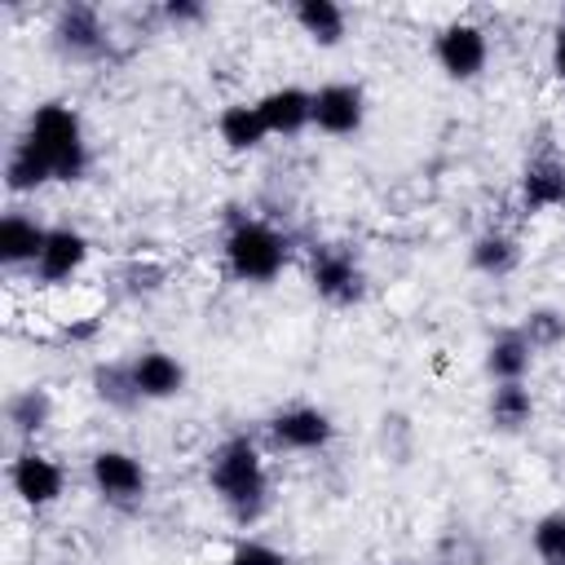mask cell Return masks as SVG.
I'll return each instance as SVG.
<instances>
[{"label":"cell","instance_id":"cell-1","mask_svg":"<svg viewBox=\"0 0 565 565\" xmlns=\"http://www.w3.org/2000/svg\"><path fill=\"white\" fill-rule=\"evenodd\" d=\"M207 490L234 525H256L269 512V463L256 437L230 433L207 450Z\"/></svg>","mask_w":565,"mask_h":565},{"label":"cell","instance_id":"cell-2","mask_svg":"<svg viewBox=\"0 0 565 565\" xmlns=\"http://www.w3.org/2000/svg\"><path fill=\"white\" fill-rule=\"evenodd\" d=\"M18 141L35 154V163L49 172L53 185H75L88 177L93 168V146H88V128L79 119V110L71 102H40L31 106Z\"/></svg>","mask_w":565,"mask_h":565},{"label":"cell","instance_id":"cell-3","mask_svg":"<svg viewBox=\"0 0 565 565\" xmlns=\"http://www.w3.org/2000/svg\"><path fill=\"white\" fill-rule=\"evenodd\" d=\"M221 265L234 282L265 287L291 265V238L278 225H269L265 216L238 212V216H230V225L221 234Z\"/></svg>","mask_w":565,"mask_h":565},{"label":"cell","instance_id":"cell-4","mask_svg":"<svg viewBox=\"0 0 565 565\" xmlns=\"http://www.w3.org/2000/svg\"><path fill=\"white\" fill-rule=\"evenodd\" d=\"M305 278L313 296L331 309H353L366 300V265L353 243H335V238L313 243L305 256Z\"/></svg>","mask_w":565,"mask_h":565},{"label":"cell","instance_id":"cell-5","mask_svg":"<svg viewBox=\"0 0 565 565\" xmlns=\"http://www.w3.org/2000/svg\"><path fill=\"white\" fill-rule=\"evenodd\" d=\"M49 44L71 66H97L110 57V22L97 4H62L49 22Z\"/></svg>","mask_w":565,"mask_h":565},{"label":"cell","instance_id":"cell-6","mask_svg":"<svg viewBox=\"0 0 565 565\" xmlns=\"http://www.w3.org/2000/svg\"><path fill=\"white\" fill-rule=\"evenodd\" d=\"M88 486L102 503L110 508H141L150 494V468L141 463V455L124 450V446H102L88 459Z\"/></svg>","mask_w":565,"mask_h":565},{"label":"cell","instance_id":"cell-7","mask_svg":"<svg viewBox=\"0 0 565 565\" xmlns=\"http://www.w3.org/2000/svg\"><path fill=\"white\" fill-rule=\"evenodd\" d=\"M433 62L446 79L472 84L490 66V31L477 18H450L433 35Z\"/></svg>","mask_w":565,"mask_h":565},{"label":"cell","instance_id":"cell-8","mask_svg":"<svg viewBox=\"0 0 565 565\" xmlns=\"http://www.w3.org/2000/svg\"><path fill=\"white\" fill-rule=\"evenodd\" d=\"M265 437L287 455H322L335 441V419L313 402H291L265 419Z\"/></svg>","mask_w":565,"mask_h":565},{"label":"cell","instance_id":"cell-9","mask_svg":"<svg viewBox=\"0 0 565 565\" xmlns=\"http://www.w3.org/2000/svg\"><path fill=\"white\" fill-rule=\"evenodd\" d=\"M9 490H13V499H18L22 508L44 512V508L62 503V494H66V468H62L53 455H44V450L22 446V450L9 459Z\"/></svg>","mask_w":565,"mask_h":565},{"label":"cell","instance_id":"cell-10","mask_svg":"<svg viewBox=\"0 0 565 565\" xmlns=\"http://www.w3.org/2000/svg\"><path fill=\"white\" fill-rule=\"evenodd\" d=\"M366 124V88L358 79H327L313 88V132L358 137Z\"/></svg>","mask_w":565,"mask_h":565},{"label":"cell","instance_id":"cell-11","mask_svg":"<svg viewBox=\"0 0 565 565\" xmlns=\"http://www.w3.org/2000/svg\"><path fill=\"white\" fill-rule=\"evenodd\" d=\"M88 256H93V238L79 225H49V238H44V252H40L31 278L44 287H66L84 274Z\"/></svg>","mask_w":565,"mask_h":565},{"label":"cell","instance_id":"cell-12","mask_svg":"<svg viewBox=\"0 0 565 565\" xmlns=\"http://www.w3.org/2000/svg\"><path fill=\"white\" fill-rule=\"evenodd\" d=\"M44 238H49V225L35 212L9 207L0 216V265L9 274H31L40 252H44Z\"/></svg>","mask_w":565,"mask_h":565},{"label":"cell","instance_id":"cell-13","mask_svg":"<svg viewBox=\"0 0 565 565\" xmlns=\"http://www.w3.org/2000/svg\"><path fill=\"white\" fill-rule=\"evenodd\" d=\"M516 199H521V212H530V216L552 212V207H565V154L539 150V154L521 168Z\"/></svg>","mask_w":565,"mask_h":565},{"label":"cell","instance_id":"cell-14","mask_svg":"<svg viewBox=\"0 0 565 565\" xmlns=\"http://www.w3.org/2000/svg\"><path fill=\"white\" fill-rule=\"evenodd\" d=\"M256 110H260L269 137H300V132L313 128V88L274 84L256 97Z\"/></svg>","mask_w":565,"mask_h":565},{"label":"cell","instance_id":"cell-15","mask_svg":"<svg viewBox=\"0 0 565 565\" xmlns=\"http://www.w3.org/2000/svg\"><path fill=\"white\" fill-rule=\"evenodd\" d=\"M128 366H132V384H137L141 402H172L190 384L185 362L168 349H141V353L128 358Z\"/></svg>","mask_w":565,"mask_h":565},{"label":"cell","instance_id":"cell-16","mask_svg":"<svg viewBox=\"0 0 565 565\" xmlns=\"http://www.w3.org/2000/svg\"><path fill=\"white\" fill-rule=\"evenodd\" d=\"M516 265H521V238L512 230H503V225H490V230H481L468 243V269L481 274V278H490V282L512 278Z\"/></svg>","mask_w":565,"mask_h":565},{"label":"cell","instance_id":"cell-17","mask_svg":"<svg viewBox=\"0 0 565 565\" xmlns=\"http://www.w3.org/2000/svg\"><path fill=\"white\" fill-rule=\"evenodd\" d=\"M490 384H521L530 371H534V349L530 340L521 335V327H503L490 335L486 344V358H481Z\"/></svg>","mask_w":565,"mask_h":565},{"label":"cell","instance_id":"cell-18","mask_svg":"<svg viewBox=\"0 0 565 565\" xmlns=\"http://www.w3.org/2000/svg\"><path fill=\"white\" fill-rule=\"evenodd\" d=\"M291 22L318 49H340L344 35H349V9L335 4V0H296L291 4Z\"/></svg>","mask_w":565,"mask_h":565},{"label":"cell","instance_id":"cell-19","mask_svg":"<svg viewBox=\"0 0 565 565\" xmlns=\"http://www.w3.org/2000/svg\"><path fill=\"white\" fill-rule=\"evenodd\" d=\"M216 137H221V146H225L230 154H252V150H260V146L269 141V128H265V119H260V110H256V97H252V102H225V106L216 110Z\"/></svg>","mask_w":565,"mask_h":565},{"label":"cell","instance_id":"cell-20","mask_svg":"<svg viewBox=\"0 0 565 565\" xmlns=\"http://www.w3.org/2000/svg\"><path fill=\"white\" fill-rule=\"evenodd\" d=\"M4 424H9V437H18V441L31 446L53 424V393L44 384L13 388L9 402H4Z\"/></svg>","mask_w":565,"mask_h":565},{"label":"cell","instance_id":"cell-21","mask_svg":"<svg viewBox=\"0 0 565 565\" xmlns=\"http://www.w3.org/2000/svg\"><path fill=\"white\" fill-rule=\"evenodd\" d=\"M486 419H490L494 433H508V437L525 433L534 424V393H530V384L525 380L521 384H494L490 397H486Z\"/></svg>","mask_w":565,"mask_h":565},{"label":"cell","instance_id":"cell-22","mask_svg":"<svg viewBox=\"0 0 565 565\" xmlns=\"http://www.w3.org/2000/svg\"><path fill=\"white\" fill-rule=\"evenodd\" d=\"M88 380H93V397H97L102 406H110V411H137V406H141V393H137V384H132L128 358L97 362Z\"/></svg>","mask_w":565,"mask_h":565},{"label":"cell","instance_id":"cell-23","mask_svg":"<svg viewBox=\"0 0 565 565\" xmlns=\"http://www.w3.org/2000/svg\"><path fill=\"white\" fill-rule=\"evenodd\" d=\"M44 185H53L49 181V172L35 163V154L13 137L9 141V154H4V190L13 194V199H22V194H35V190H44Z\"/></svg>","mask_w":565,"mask_h":565},{"label":"cell","instance_id":"cell-24","mask_svg":"<svg viewBox=\"0 0 565 565\" xmlns=\"http://www.w3.org/2000/svg\"><path fill=\"white\" fill-rule=\"evenodd\" d=\"M521 335L530 340L534 353H547V349L565 344V313L552 309V305H534V309L521 318Z\"/></svg>","mask_w":565,"mask_h":565},{"label":"cell","instance_id":"cell-25","mask_svg":"<svg viewBox=\"0 0 565 565\" xmlns=\"http://www.w3.org/2000/svg\"><path fill=\"white\" fill-rule=\"evenodd\" d=\"M530 547L543 565H565V512H543L530 525Z\"/></svg>","mask_w":565,"mask_h":565},{"label":"cell","instance_id":"cell-26","mask_svg":"<svg viewBox=\"0 0 565 565\" xmlns=\"http://www.w3.org/2000/svg\"><path fill=\"white\" fill-rule=\"evenodd\" d=\"M225 565H291V556L265 539H238L230 552H225Z\"/></svg>","mask_w":565,"mask_h":565},{"label":"cell","instance_id":"cell-27","mask_svg":"<svg viewBox=\"0 0 565 565\" xmlns=\"http://www.w3.org/2000/svg\"><path fill=\"white\" fill-rule=\"evenodd\" d=\"M159 18L168 22V26H199L203 18H207V4H199V0H168L163 9H159Z\"/></svg>","mask_w":565,"mask_h":565},{"label":"cell","instance_id":"cell-28","mask_svg":"<svg viewBox=\"0 0 565 565\" xmlns=\"http://www.w3.org/2000/svg\"><path fill=\"white\" fill-rule=\"evenodd\" d=\"M124 282H128V291L132 296H150V291H159L163 287V269L159 265H150V260H132L128 269H124Z\"/></svg>","mask_w":565,"mask_h":565},{"label":"cell","instance_id":"cell-29","mask_svg":"<svg viewBox=\"0 0 565 565\" xmlns=\"http://www.w3.org/2000/svg\"><path fill=\"white\" fill-rule=\"evenodd\" d=\"M547 62H552V75L565 84V18L552 26V49H547Z\"/></svg>","mask_w":565,"mask_h":565}]
</instances>
